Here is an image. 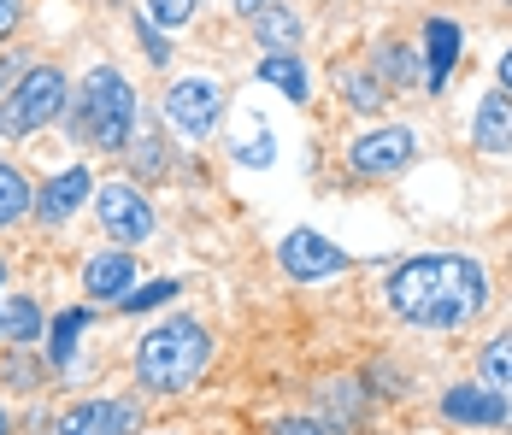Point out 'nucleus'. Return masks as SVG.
<instances>
[{
    "mask_svg": "<svg viewBox=\"0 0 512 435\" xmlns=\"http://www.w3.org/2000/svg\"><path fill=\"white\" fill-rule=\"evenodd\" d=\"M483 300H489V277L465 253H424V259L395 265L389 277L395 318H407L418 330H460L483 312Z\"/></svg>",
    "mask_w": 512,
    "mask_h": 435,
    "instance_id": "nucleus-1",
    "label": "nucleus"
},
{
    "mask_svg": "<svg viewBox=\"0 0 512 435\" xmlns=\"http://www.w3.org/2000/svg\"><path fill=\"white\" fill-rule=\"evenodd\" d=\"M212 365V336L195 318H165L159 330L136 341V383L154 394H183L201 383V371Z\"/></svg>",
    "mask_w": 512,
    "mask_h": 435,
    "instance_id": "nucleus-2",
    "label": "nucleus"
},
{
    "mask_svg": "<svg viewBox=\"0 0 512 435\" xmlns=\"http://www.w3.org/2000/svg\"><path fill=\"white\" fill-rule=\"evenodd\" d=\"M136 124H142L136 89L112 65H95L89 83H83V100H77V136L95 147V153H124L130 136H136Z\"/></svg>",
    "mask_w": 512,
    "mask_h": 435,
    "instance_id": "nucleus-3",
    "label": "nucleus"
},
{
    "mask_svg": "<svg viewBox=\"0 0 512 435\" xmlns=\"http://www.w3.org/2000/svg\"><path fill=\"white\" fill-rule=\"evenodd\" d=\"M65 112V71L59 65H30L18 89L0 100V136H36Z\"/></svg>",
    "mask_w": 512,
    "mask_h": 435,
    "instance_id": "nucleus-4",
    "label": "nucleus"
},
{
    "mask_svg": "<svg viewBox=\"0 0 512 435\" xmlns=\"http://www.w3.org/2000/svg\"><path fill=\"white\" fill-rule=\"evenodd\" d=\"M165 118H171V130H183L189 142H206V136L218 130V118H224V89H218L212 77H183V83H171V95H165Z\"/></svg>",
    "mask_w": 512,
    "mask_h": 435,
    "instance_id": "nucleus-5",
    "label": "nucleus"
},
{
    "mask_svg": "<svg viewBox=\"0 0 512 435\" xmlns=\"http://www.w3.org/2000/svg\"><path fill=\"white\" fill-rule=\"evenodd\" d=\"M95 212H101L112 242H148L154 236V206L136 183H101L95 189Z\"/></svg>",
    "mask_w": 512,
    "mask_h": 435,
    "instance_id": "nucleus-6",
    "label": "nucleus"
},
{
    "mask_svg": "<svg viewBox=\"0 0 512 435\" xmlns=\"http://www.w3.org/2000/svg\"><path fill=\"white\" fill-rule=\"evenodd\" d=\"M277 259H283V271L295 283H324V277L348 271V253L330 242V236H318V230H289L283 247H277Z\"/></svg>",
    "mask_w": 512,
    "mask_h": 435,
    "instance_id": "nucleus-7",
    "label": "nucleus"
},
{
    "mask_svg": "<svg viewBox=\"0 0 512 435\" xmlns=\"http://www.w3.org/2000/svg\"><path fill=\"white\" fill-rule=\"evenodd\" d=\"M412 153H418V136L401 130V124H383V130H371V136H359L348 147V165L359 177H395V171L412 165Z\"/></svg>",
    "mask_w": 512,
    "mask_h": 435,
    "instance_id": "nucleus-8",
    "label": "nucleus"
},
{
    "mask_svg": "<svg viewBox=\"0 0 512 435\" xmlns=\"http://www.w3.org/2000/svg\"><path fill=\"white\" fill-rule=\"evenodd\" d=\"M142 406L136 400H77L59 412L53 435H136Z\"/></svg>",
    "mask_w": 512,
    "mask_h": 435,
    "instance_id": "nucleus-9",
    "label": "nucleus"
},
{
    "mask_svg": "<svg viewBox=\"0 0 512 435\" xmlns=\"http://www.w3.org/2000/svg\"><path fill=\"white\" fill-rule=\"evenodd\" d=\"M442 418H448V424H477V430H501V424L512 418V406H507V394H501V388L460 383V388H448V394H442Z\"/></svg>",
    "mask_w": 512,
    "mask_h": 435,
    "instance_id": "nucleus-10",
    "label": "nucleus"
},
{
    "mask_svg": "<svg viewBox=\"0 0 512 435\" xmlns=\"http://www.w3.org/2000/svg\"><path fill=\"white\" fill-rule=\"evenodd\" d=\"M83 200H95V177H89L83 165H71V171H59L53 183H42V194H36V206H30V212H36L42 224H65Z\"/></svg>",
    "mask_w": 512,
    "mask_h": 435,
    "instance_id": "nucleus-11",
    "label": "nucleus"
},
{
    "mask_svg": "<svg viewBox=\"0 0 512 435\" xmlns=\"http://www.w3.org/2000/svg\"><path fill=\"white\" fill-rule=\"evenodd\" d=\"M83 289L95 294V300H124V294L136 289V259L118 247V253H95L89 265H83Z\"/></svg>",
    "mask_w": 512,
    "mask_h": 435,
    "instance_id": "nucleus-12",
    "label": "nucleus"
},
{
    "mask_svg": "<svg viewBox=\"0 0 512 435\" xmlns=\"http://www.w3.org/2000/svg\"><path fill=\"white\" fill-rule=\"evenodd\" d=\"M471 142L483 147V153H512V95H507V89H495V95L477 100Z\"/></svg>",
    "mask_w": 512,
    "mask_h": 435,
    "instance_id": "nucleus-13",
    "label": "nucleus"
},
{
    "mask_svg": "<svg viewBox=\"0 0 512 435\" xmlns=\"http://www.w3.org/2000/svg\"><path fill=\"white\" fill-rule=\"evenodd\" d=\"M424 36H430V53H424V59H430V89H442L448 71H454V59H460V30H454L448 18H430Z\"/></svg>",
    "mask_w": 512,
    "mask_h": 435,
    "instance_id": "nucleus-14",
    "label": "nucleus"
},
{
    "mask_svg": "<svg viewBox=\"0 0 512 435\" xmlns=\"http://www.w3.org/2000/svg\"><path fill=\"white\" fill-rule=\"evenodd\" d=\"M254 30H259V42H265L271 53H289L295 42H301V18H295L289 6H259Z\"/></svg>",
    "mask_w": 512,
    "mask_h": 435,
    "instance_id": "nucleus-15",
    "label": "nucleus"
},
{
    "mask_svg": "<svg viewBox=\"0 0 512 435\" xmlns=\"http://www.w3.org/2000/svg\"><path fill=\"white\" fill-rule=\"evenodd\" d=\"M42 336V312L30 294H6L0 300V341H36Z\"/></svg>",
    "mask_w": 512,
    "mask_h": 435,
    "instance_id": "nucleus-16",
    "label": "nucleus"
},
{
    "mask_svg": "<svg viewBox=\"0 0 512 435\" xmlns=\"http://www.w3.org/2000/svg\"><path fill=\"white\" fill-rule=\"evenodd\" d=\"M259 77H265L271 89H283L295 106H307V71H301L295 53H265V59H259Z\"/></svg>",
    "mask_w": 512,
    "mask_h": 435,
    "instance_id": "nucleus-17",
    "label": "nucleus"
},
{
    "mask_svg": "<svg viewBox=\"0 0 512 435\" xmlns=\"http://www.w3.org/2000/svg\"><path fill=\"white\" fill-rule=\"evenodd\" d=\"M371 71H383V77H389V83H401V89L424 83V65H418V53H412L407 42H383L377 59H371Z\"/></svg>",
    "mask_w": 512,
    "mask_h": 435,
    "instance_id": "nucleus-18",
    "label": "nucleus"
},
{
    "mask_svg": "<svg viewBox=\"0 0 512 435\" xmlns=\"http://www.w3.org/2000/svg\"><path fill=\"white\" fill-rule=\"evenodd\" d=\"M30 206H36V194H30V183H24V171H18V165H0V230L18 224Z\"/></svg>",
    "mask_w": 512,
    "mask_h": 435,
    "instance_id": "nucleus-19",
    "label": "nucleus"
},
{
    "mask_svg": "<svg viewBox=\"0 0 512 435\" xmlns=\"http://www.w3.org/2000/svg\"><path fill=\"white\" fill-rule=\"evenodd\" d=\"M130 165H136V177H159L165 171V142H159L154 124H136V136H130Z\"/></svg>",
    "mask_w": 512,
    "mask_h": 435,
    "instance_id": "nucleus-20",
    "label": "nucleus"
},
{
    "mask_svg": "<svg viewBox=\"0 0 512 435\" xmlns=\"http://www.w3.org/2000/svg\"><path fill=\"white\" fill-rule=\"evenodd\" d=\"M83 324H89V312H83V306H71V312H59V318H53V347H48L53 365H71V353H77V336H83Z\"/></svg>",
    "mask_w": 512,
    "mask_h": 435,
    "instance_id": "nucleus-21",
    "label": "nucleus"
},
{
    "mask_svg": "<svg viewBox=\"0 0 512 435\" xmlns=\"http://www.w3.org/2000/svg\"><path fill=\"white\" fill-rule=\"evenodd\" d=\"M195 12H201V0H148V6H142V18H148L154 30H183Z\"/></svg>",
    "mask_w": 512,
    "mask_h": 435,
    "instance_id": "nucleus-22",
    "label": "nucleus"
},
{
    "mask_svg": "<svg viewBox=\"0 0 512 435\" xmlns=\"http://www.w3.org/2000/svg\"><path fill=\"white\" fill-rule=\"evenodd\" d=\"M342 95H348L354 112H377L383 106V83H377V71H348L342 77Z\"/></svg>",
    "mask_w": 512,
    "mask_h": 435,
    "instance_id": "nucleus-23",
    "label": "nucleus"
},
{
    "mask_svg": "<svg viewBox=\"0 0 512 435\" xmlns=\"http://www.w3.org/2000/svg\"><path fill=\"white\" fill-rule=\"evenodd\" d=\"M483 377L495 388H512V336H495L483 347Z\"/></svg>",
    "mask_w": 512,
    "mask_h": 435,
    "instance_id": "nucleus-24",
    "label": "nucleus"
},
{
    "mask_svg": "<svg viewBox=\"0 0 512 435\" xmlns=\"http://www.w3.org/2000/svg\"><path fill=\"white\" fill-rule=\"evenodd\" d=\"M177 294V283L171 277H159V283H142V289H130L124 300H118V312H154V306H165Z\"/></svg>",
    "mask_w": 512,
    "mask_h": 435,
    "instance_id": "nucleus-25",
    "label": "nucleus"
},
{
    "mask_svg": "<svg viewBox=\"0 0 512 435\" xmlns=\"http://www.w3.org/2000/svg\"><path fill=\"white\" fill-rule=\"evenodd\" d=\"M136 42L148 48V59H154V65H165V59H171V48H165V36H159V30L148 24V18H136Z\"/></svg>",
    "mask_w": 512,
    "mask_h": 435,
    "instance_id": "nucleus-26",
    "label": "nucleus"
},
{
    "mask_svg": "<svg viewBox=\"0 0 512 435\" xmlns=\"http://www.w3.org/2000/svg\"><path fill=\"white\" fill-rule=\"evenodd\" d=\"M24 71H30V65H24V53H6V59H0V100L18 89V77H24Z\"/></svg>",
    "mask_w": 512,
    "mask_h": 435,
    "instance_id": "nucleus-27",
    "label": "nucleus"
},
{
    "mask_svg": "<svg viewBox=\"0 0 512 435\" xmlns=\"http://www.w3.org/2000/svg\"><path fill=\"white\" fill-rule=\"evenodd\" d=\"M277 435H342L336 424H318V418H283Z\"/></svg>",
    "mask_w": 512,
    "mask_h": 435,
    "instance_id": "nucleus-28",
    "label": "nucleus"
},
{
    "mask_svg": "<svg viewBox=\"0 0 512 435\" xmlns=\"http://www.w3.org/2000/svg\"><path fill=\"white\" fill-rule=\"evenodd\" d=\"M18 18H24V0H0V36H6Z\"/></svg>",
    "mask_w": 512,
    "mask_h": 435,
    "instance_id": "nucleus-29",
    "label": "nucleus"
},
{
    "mask_svg": "<svg viewBox=\"0 0 512 435\" xmlns=\"http://www.w3.org/2000/svg\"><path fill=\"white\" fill-rule=\"evenodd\" d=\"M242 159H248V165H271V136H259L254 147H242Z\"/></svg>",
    "mask_w": 512,
    "mask_h": 435,
    "instance_id": "nucleus-30",
    "label": "nucleus"
},
{
    "mask_svg": "<svg viewBox=\"0 0 512 435\" xmlns=\"http://www.w3.org/2000/svg\"><path fill=\"white\" fill-rule=\"evenodd\" d=\"M501 89H507V95H512V48L501 53Z\"/></svg>",
    "mask_w": 512,
    "mask_h": 435,
    "instance_id": "nucleus-31",
    "label": "nucleus"
},
{
    "mask_svg": "<svg viewBox=\"0 0 512 435\" xmlns=\"http://www.w3.org/2000/svg\"><path fill=\"white\" fill-rule=\"evenodd\" d=\"M230 6H236V12H248V18H254L259 6H271V0H230Z\"/></svg>",
    "mask_w": 512,
    "mask_h": 435,
    "instance_id": "nucleus-32",
    "label": "nucleus"
},
{
    "mask_svg": "<svg viewBox=\"0 0 512 435\" xmlns=\"http://www.w3.org/2000/svg\"><path fill=\"white\" fill-rule=\"evenodd\" d=\"M0 435H12V418H6V412H0Z\"/></svg>",
    "mask_w": 512,
    "mask_h": 435,
    "instance_id": "nucleus-33",
    "label": "nucleus"
},
{
    "mask_svg": "<svg viewBox=\"0 0 512 435\" xmlns=\"http://www.w3.org/2000/svg\"><path fill=\"white\" fill-rule=\"evenodd\" d=\"M0 283H6V259H0Z\"/></svg>",
    "mask_w": 512,
    "mask_h": 435,
    "instance_id": "nucleus-34",
    "label": "nucleus"
}]
</instances>
